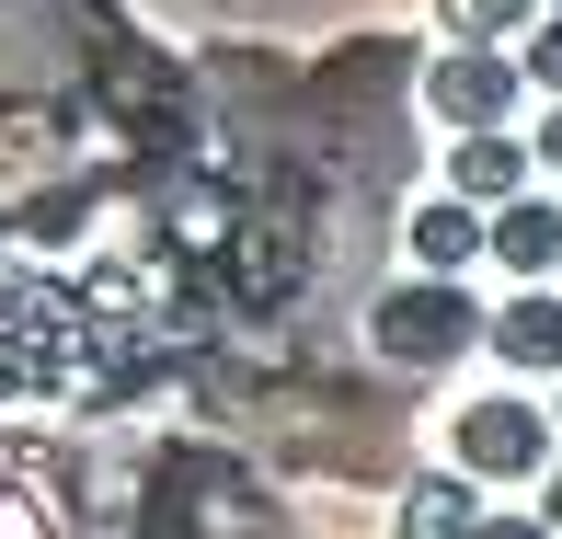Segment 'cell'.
Returning a JSON list of instances; mask_svg holds the SVG:
<instances>
[{"label": "cell", "mask_w": 562, "mask_h": 539, "mask_svg": "<svg viewBox=\"0 0 562 539\" xmlns=\"http://www.w3.org/2000/svg\"><path fill=\"white\" fill-rule=\"evenodd\" d=\"M494 333V311H482L459 276H402V288H379L368 299V345H379V368H402V379H437V368H459V356Z\"/></svg>", "instance_id": "6da1fadb"}, {"label": "cell", "mask_w": 562, "mask_h": 539, "mask_svg": "<svg viewBox=\"0 0 562 539\" xmlns=\"http://www.w3.org/2000/svg\"><path fill=\"white\" fill-rule=\"evenodd\" d=\"M448 459L471 482H540L551 471V414L517 402V391H494V402H471V414L448 425Z\"/></svg>", "instance_id": "7a4b0ae2"}, {"label": "cell", "mask_w": 562, "mask_h": 539, "mask_svg": "<svg viewBox=\"0 0 562 539\" xmlns=\"http://www.w3.org/2000/svg\"><path fill=\"white\" fill-rule=\"evenodd\" d=\"M517 92H528L517 46H448V58L425 69V104H437L459 138H471V126H505V115H517Z\"/></svg>", "instance_id": "3957f363"}, {"label": "cell", "mask_w": 562, "mask_h": 539, "mask_svg": "<svg viewBox=\"0 0 562 539\" xmlns=\"http://www.w3.org/2000/svg\"><path fill=\"white\" fill-rule=\"evenodd\" d=\"M402 242H414L425 276H471L482 252H494V207H471V195H425V207L402 218Z\"/></svg>", "instance_id": "277c9868"}, {"label": "cell", "mask_w": 562, "mask_h": 539, "mask_svg": "<svg viewBox=\"0 0 562 539\" xmlns=\"http://www.w3.org/2000/svg\"><path fill=\"white\" fill-rule=\"evenodd\" d=\"M528 172H540V149H528L517 126H471V138L448 149V195H471V207H505V195H528Z\"/></svg>", "instance_id": "5b68a950"}, {"label": "cell", "mask_w": 562, "mask_h": 539, "mask_svg": "<svg viewBox=\"0 0 562 539\" xmlns=\"http://www.w3.org/2000/svg\"><path fill=\"white\" fill-rule=\"evenodd\" d=\"M482 345H494L517 379H562V288H517V299L494 311Z\"/></svg>", "instance_id": "8992f818"}, {"label": "cell", "mask_w": 562, "mask_h": 539, "mask_svg": "<svg viewBox=\"0 0 562 539\" xmlns=\"http://www.w3.org/2000/svg\"><path fill=\"white\" fill-rule=\"evenodd\" d=\"M482 528V482L471 471H414L391 505V539H471Z\"/></svg>", "instance_id": "52a82bcc"}, {"label": "cell", "mask_w": 562, "mask_h": 539, "mask_svg": "<svg viewBox=\"0 0 562 539\" xmlns=\"http://www.w3.org/2000/svg\"><path fill=\"white\" fill-rule=\"evenodd\" d=\"M494 265L528 276V288L562 276V207H551V195H505V207H494Z\"/></svg>", "instance_id": "ba28073f"}, {"label": "cell", "mask_w": 562, "mask_h": 539, "mask_svg": "<svg viewBox=\"0 0 562 539\" xmlns=\"http://www.w3.org/2000/svg\"><path fill=\"white\" fill-rule=\"evenodd\" d=\"M437 23H448V46H505L540 23V0H437Z\"/></svg>", "instance_id": "9c48e42d"}, {"label": "cell", "mask_w": 562, "mask_h": 539, "mask_svg": "<svg viewBox=\"0 0 562 539\" xmlns=\"http://www.w3.org/2000/svg\"><path fill=\"white\" fill-rule=\"evenodd\" d=\"M517 69H528V92H551V104H562V12H540V23L517 35Z\"/></svg>", "instance_id": "30bf717a"}, {"label": "cell", "mask_w": 562, "mask_h": 539, "mask_svg": "<svg viewBox=\"0 0 562 539\" xmlns=\"http://www.w3.org/2000/svg\"><path fill=\"white\" fill-rule=\"evenodd\" d=\"M471 539H562V528H551V517H494V505H482V528H471Z\"/></svg>", "instance_id": "8fae6325"}, {"label": "cell", "mask_w": 562, "mask_h": 539, "mask_svg": "<svg viewBox=\"0 0 562 539\" xmlns=\"http://www.w3.org/2000/svg\"><path fill=\"white\" fill-rule=\"evenodd\" d=\"M528 149H540V172H562V104L540 115V138H528Z\"/></svg>", "instance_id": "7c38bea8"}, {"label": "cell", "mask_w": 562, "mask_h": 539, "mask_svg": "<svg viewBox=\"0 0 562 539\" xmlns=\"http://www.w3.org/2000/svg\"><path fill=\"white\" fill-rule=\"evenodd\" d=\"M540 517L562 528V459H551V471H540Z\"/></svg>", "instance_id": "4fadbf2b"}, {"label": "cell", "mask_w": 562, "mask_h": 539, "mask_svg": "<svg viewBox=\"0 0 562 539\" xmlns=\"http://www.w3.org/2000/svg\"><path fill=\"white\" fill-rule=\"evenodd\" d=\"M540 12H562V0H540Z\"/></svg>", "instance_id": "5bb4252c"}]
</instances>
